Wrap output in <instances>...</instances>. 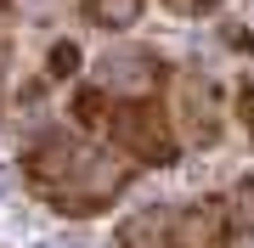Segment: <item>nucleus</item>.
Wrapping results in <instances>:
<instances>
[{"label": "nucleus", "instance_id": "11", "mask_svg": "<svg viewBox=\"0 0 254 248\" xmlns=\"http://www.w3.org/2000/svg\"><path fill=\"white\" fill-rule=\"evenodd\" d=\"M0 23H11V0H0Z\"/></svg>", "mask_w": 254, "mask_h": 248}, {"label": "nucleus", "instance_id": "3", "mask_svg": "<svg viewBox=\"0 0 254 248\" xmlns=\"http://www.w3.org/2000/svg\"><path fill=\"white\" fill-rule=\"evenodd\" d=\"M243 209L237 198H181V203H153L136 209L130 220H119L113 248H237L243 243Z\"/></svg>", "mask_w": 254, "mask_h": 248}, {"label": "nucleus", "instance_id": "1", "mask_svg": "<svg viewBox=\"0 0 254 248\" xmlns=\"http://www.w3.org/2000/svg\"><path fill=\"white\" fill-rule=\"evenodd\" d=\"M136 158H125L119 147H108L102 136L79 124H57L40 130L34 141L17 152V175L23 192L34 203H46L57 214H73V220H91V214H108L119 198L136 186Z\"/></svg>", "mask_w": 254, "mask_h": 248}, {"label": "nucleus", "instance_id": "7", "mask_svg": "<svg viewBox=\"0 0 254 248\" xmlns=\"http://www.w3.org/2000/svg\"><path fill=\"white\" fill-rule=\"evenodd\" d=\"M237 124L249 130V141H254V79L237 85Z\"/></svg>", "mask_w": 254, "mask_h": 248}, {"label": "nucleus", "instance_id": "10", "mask_svg": "<svg viewBox=\"0 0 254 248\" xmlns=\"http://www.w3.org/2000/svg\"><path fill=\"white\" fill-rule=\"evenodd\" d=\"M232 198H237V209H243V220L254 226V175H249V181H237V186H232Z\"/></svg>", "mask_w": 254, "mask_h": 248}, {"label": "nucleus", "instance_id": "9", "mask_svg": "<svg viewBox=\"0 0 254 248\" xmlns=\"http://www.w3.org/2000/svg\"><path fill=\"white\" fill-rule=\"evenodd\" d=\"M6 68H11V23H0V113H6Z\"/></svg>", "mask_w": 254, "mask_h": 248}, {"label": "nucleus", "instance_id": "8", "mask_svg": "<svg viewBox=\"0 0 254 248\" xmlns=\"http://www.w3.org/2000/svg\"><path fill=\"white\" fill-rule=\"evenodd\" d=\"M164 6L175 17H209V11H220V0H164Z\"/></svg>", "mask_w": 254, "mask_h": 248}, {"label": "nucleus", "instance_id": "5", "mask_svg": "<svg viewBox=\"0 0 254 248\" xmlns=\"http://www.w3.org/2000/svg\"><path fill=\"white\" fill-rule=\"evenodd\" d=\"M181 119H187V130H192V141L198 147H215L220 141V91L209 79H187L181 85Z\"/></svg>", "mask_w": 254, "mask_h": 248}, {"label": "nucleus", "instance_id": "2", "mask_svg": "<svg viewBox=\"0 0 254 248\" xmlns=\"http://www.w3.org/2000/svg\"><path fill=\"white\" fill-rule=\"evenodd\" d=\"M68 119L102 136L108 147H119L125 158H136L141 169H170L181 158V130H175L164 96H119L96 79H79L68 96Z\"/></svg>", "mask_w": 254, "mask_h": 248}, {"label": "nucleus", "instance_id": "4", "mask_svg": "<svg viewBox=\"0 0 254 248\" xmlns=\"http://www.w3.org/2000/svg\"><path fill=\"white\" fill-rule=\"evenodd\" d=\"M91 79L108 85V91H119V96H164V91H170V68H164V56H153V51L102 56V68Z\"/></svg>", "mask_w": 254, "mask_h": 248}, {"label": "nucleus", "instance_id": "6", "mask_svg": "<svg viewBox=\"0 0 254 248\" xmlns=\"http://www.w3.org/2000/svg\"><path fill=\"white\" fill-rule=\"evenodd\" d=\"M147 11V0H79V17L91 28H108V34H125V28H136Z\"/></svg>", "mask_w": 254, "mask_h": 248}]
</instances>
